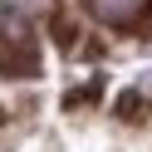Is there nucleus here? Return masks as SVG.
Listing matches in <instances>:
<instances>
[{"label": "nucleus", "instance_id": "obj_2", "mask_svg": "<svg viewBox=\"0 0 152 152\" xmlns=\"http://www.w3.org/2000/svg\"><path fill=\"white\" fill-rule=\"evenodd\" d=\"M93 15L108 25H123V30H137V25L152 20V0H88Z\"/></svg>", "mask_w": 152, "mask_h": 152}, {"label": "nucleus", "instance_id": "obj_1", "mask_svg": "<svg viewBox=\"0 0 152 152\" xmlns=\"http://www.w3.org/2000/svg\"><path fill=\"white\" fill-rule=\"evenodd\" d=\"M39 54H34V34L20 30V25H0V74L5 79H25L34 74Z\"/></svg>", "mask_w": 152, "mask_h": 152}]
</instances>
